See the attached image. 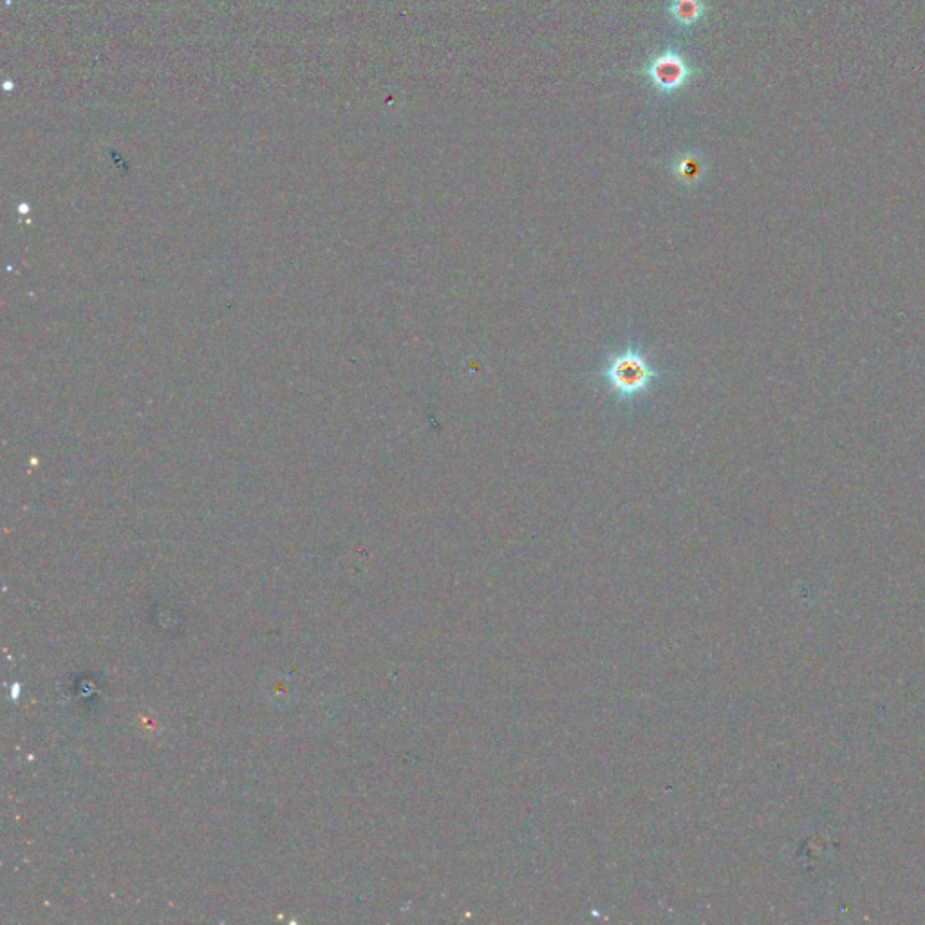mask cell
<instances>
[{"label": "cell", "mask_w": 925, "mask_h": 925, "mask_svg": "<svg viewBox=\"0 0 925 925\" xmlns=\"http://www.w3.org/2000/svg\"><path fill=\"white\" fill-rule=\"evenodd\" d=\"M604 378L618 398L629 400L647 393V389L658 378V373L640 351L627 347L622 353L609 358Z\"/></svg>", "instance_id": "6da1fadb"}, {"label": "cell", "mask_w": 925, "mask_h": 925, "mask_svg": "<svg viewBox=\"0 0 925 925\" xmlns=\"http://www.w3.org/2000/svg\"><path fill=\"white\" fill-rule=\"evenodd\" d=\"M645 75L660 93L671 94L689 84L694 71L689 62L676 49H667L653 58L645 69Z\"/></svg>", "instance_id": "7a4b0ae2"}, {"label": "cell", "mask_w": 925, "mask_h": 925, "mask_svg": "<svg viewBox=\"0 0 925 925\" xmlns=\"http://www.w3.org/2000/svg\"><path fill=\"white\" fill-rule=\"evenodd\" d=\"M671 15L680 26H694L705 15V4L701 0H673L671 2Z\"/></svg>", "instance_id": "3957f363"}, {"label": "cell", "mask_w": 925, "mask_h": 925, "mask_svg": "<svg viewBox=\"0 0 925 925\" xmlns=\"http://www.w3.org/2000/svg\"><path fill=\"white\" fill-rule=\"evenodd\" d=\"M674 172L683 183H696L703 174V163L698 156L683 154L682 158L674 163Z\"/></svg>", "instance_id": "277c9868"}]
</instances>
